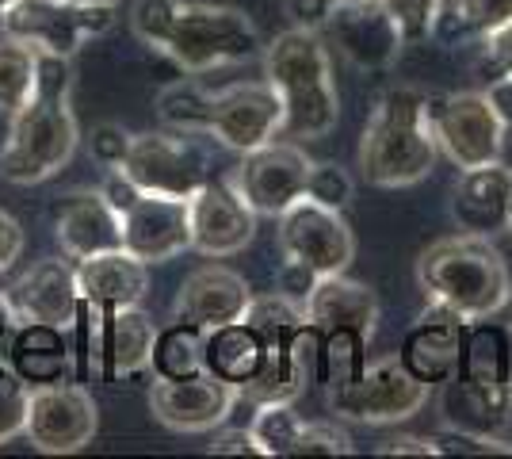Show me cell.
<instances>
[{
    "label": "cell",
    "mask_w": 512,
    "mask_h": 459,
    "mask_svg": "<svg viewBox=\"0 0 512 459\" xmlns=\"http://www.w3.org/2000/svg\"><path fill=\"white\" fill-rule=\"evenodd\" d=\"M130 31L142 46L165 54L184 73H211L241 66L260 54V31L234 4H199V0H134Z\"/></svg>",
    "instance_id": "1"
},
{
    "label": "cell",
    "mask_w": 512,
    "mask_h": 459,
    "mask_svg": "<svg viewBox=\"0 0 512 459\" xmlns=\"http://www.w3.org/2000/svg\"><path fill=\"white\" fill-rule=\"evenodd\" d=\"M73 66L58 54H39L35 92L8 119V138L0 146V176L16 188L43 184L58 176L77 153V115H73Z\"/></svg>",
    "instance_id": "2"
},
{
    "label": "cell",
    "mask_w": 512,
    "mask_h": 459,
    "mask_svg": "<svg viewBox=\"0 0 512 459\" xmlns=\"http://www.w3.org/2000/svg\"><path fill=\"white\" fill-rule=\"evenodd\" d=\"M436 134L428 119V92L413 85L386 88L375 100L360 138V173L375 188L421 184L436 165Z\"/></svg>",
    "instance_id": "3"
},
{
    "label": "cell",
    "mask_w": 512,
    "mask_h": 459,
    "mask_svg": "<svg viewBox=\"0 0 512 459\" xmlns=\"http://www.w3.org/2000/svg\"><path fill=\"white\" fill-rule=\"evenodd\" d=\"M264 81L283 104V134L325 138L341 119L329 46L314 27H291L264 46Z\"/></svg>",
    "instance_id": "4"
},
{
    "label": "cell",
    "mask_w": 512,
    "mask_h": 459,
    "mask_svg": "<svg viewBox=\"0 0 512 459\" xmlns=\"http://www.w3.org/2000/svg\"><path fill=\"white\" fill-rule=\"evenodd\" d=\"M417 284L428 303L448 306L467 322H482L505 306L512 276L493 238L459 230L451 238L432 241L417 257Z\"/></svg>",
    "instance_id": "5"
},
{
    "label": "cell",
    "mask_w": 512,
    "mask_h": 459,
    "mask_svg": "<svg viewBox=\"0 0 512 459\" xmlns=\"http://www.w3.org/2000/svg\"><path fill=\"white\" fill-rule=\"evenodd\" d=\"M512 417V349L509 329L470 322L459 368L444 394V425L470 433H497Z\"/></svg>",
    "instance_id": "6"
},
{
    "label": "cell",
    "mask_w": 512,
    "mask_h": 459,
    "mask_svg": "<svg viewBox=\"0 0 512 459\" xmlns=\"http://www.w3.org/2000/svg\"><path fill=\"white\" fill-rule=\"evenodd\" d=\"M115 27L111 4H73V0H16L0 16V35L35 46L39 54L73 58L88 39Z\"/></svg>",
    "instance_id": "7"
},
{
    "label": "cell",
    "mask_w": 512,
    "mask_h": 459,
    "mask_svg": "<svg viewBox=\"0 0 512 459\" xmlns=\"http://www.w3.org/2000/svg\"><path fill=\"white\" fill-rule=\"evenodd\" d=\"M428 119L436 146L459 169H478L501 161L505 150V123L493 111L486 92H432Z\"/></svg>",
    "instance_id": "8"
},
{
    "label": "cell",
    "mask_w": 512,
    "mask_h": 459,
    "mask_svg": "<svg viewBox=\"0 0 512 459\" xmlns=\"http://www.w3.org/2000/svg\"><path fill=\"white\" fill-rule=\"evenodd\" d=\"M428 394L432 387L421 383L417 375H409L398 356H383V360H367V368L352 383L325 391V402L344 421L394 425L417 414L428 402Z\"/></svg>",
    "instance_id": "9"
},
{
    "label": "cell",
    "mask_w": 512,
    "mask_h": 459,
    "mask_svg": "<svg viewBox=\"0 0 512 459\" xmlns=\"http://www.w3.org/2000/svg\"><path fill=\"white\" fill-rule=\"evenodd\" d=\"M100 429V410L96 398L85 383H69V379H54V383H39L27 387V421L23 433L27 440L46 452V456H73L92 444Z\"/></svg>",
    "instance_id": "10"
},
{
    "label": "cell",
    "mask_w": 512,
    "mask_h": 459,
    "mask_svg": "<svg viewBox=\"0 0 512 459\" xmlns=\"http://www.w3.org/2000/svg\"><path fill=\"white\" fill-rule=\"evenodd\" d=\"M142 192L165 196H192L195 188L214 176L211 157L203 150L199 134L180 131H142L130 134V150L119 165Z\"/></svg>",
    "instance_id": "11"
},
{
    "label": "cell",
    "mask_w": 512,
    "mask_h": 459,
    "mask_svg": "<svg viewBox=\"0 0 512 459\" xmlns=\"http://www.w3.org/2000/svg\"><path fill=\"white\" fill-rule=\"evenodd\" d=\"M276 241L283 261H295L318 276L348 272V264L356 261L352 226L344 222L341 211H333L310 196H299L279 215Z\"/></svg>",
    "instance_id": "12"
},
{
    "label": "cell",
    "mask_w": 512,
    "mask_h": 459,
    "mask_svg": "<svg viewBox=\"0 0 512 459\" xmlns=\"http://www.w3.org/2000/svg\"><path fill=\"white\" fill-rule=\"evenodd\" d=\"M283 134V104L268 81H237L211 88L207 138L234 153H249Z\"/></svg>",
    "instance_id": "13"
},
{
    "label": "cell",
    "mask_w": 512,
    "mask_h": 459,
    "mask_svg": "<svg viewBox=\"0 0 512 459\" xmlns=\"http://www.w3.org/2000/svg\"><path fill=\"white\" fill-rule=\"evenodd\" d=\"M310 153L295 146V142H264L256 150L241 153L230 180L237 184V192L245 196V203L253 207L256 215L279 219L299 196H306V180H310Z\"/></svg>",
    "instance_id": "14"
},
{
    "label": "cell",
    "mask_w": 512,
    "mask_h": 459,
    "mask_svg": "<svg viewBox=\"0 0 512 459\" xmlns=\"http://www.w3.org/2000/svg\"><path fill=\"white\" fill-rule=\"evenodd\" d=\"M188 222H192V249L211 261L241 253L256 234V211L237 192L230 173L207 176L188 196Z\"/></svg>",
    "instance_id": "15"
},
{
    "label": "cell",
    "mask_w": 512,
    "mask_h": 459,
    "mask_svg": "<svg viewBox=\"0 0 512 459\" xmlns=\"http://www.w3.org/2000/svg\"><path fill=\"white\" fill-rule=\"evenodd\" d=\"M321 27L329 31L333 46L363 73H386L402 58V46H406V35L383 8V0L333 4Z\"/></svg>",
    "instance_id": "16"
},
{
    "label": "cell",
    "mask_w": 512,
    "mask_h": 459,
    "mask_svg": "<svg viewBox=\"0 0 512 459\" xmlns=\"http://www.w3.org/2000/svg\"><path fill=\"white\" fill-rule=\"evenodd\" d=\"M237 398L241 391L234 383L203 368L184 379H157L150 391V410L172 433H211L234 414Z\"/></svg>",
    "instance_id": "17"
},
{
    "label": "cell",
    "mask_w": 512,
    "mask_h": 459,
    "mask_svg": "<svg viewBox=\"0 0 512 459\" xmlns=\"http://www.w3.org/2000/svg\"><path fill=\"white\" fill-rule=\"evenodd\" d=\"M123 249L146 264H165L192 249V222H188V199L165 196V192H142L119 215Z\"/></svg>",
    "instance_id": "18"
},
{
    "label": "cell",
    "mask_w": 512,
    "mask_h": 459,
    "mask_svg": "<svg viewBox=\"0 0 512 459\" xmlns=\"http://www.w3.org/2000/svg\"><path fill=\"white\" fill-rule=\"evenodd\" d=\"M8 303L16 310L20 326H58L69 333L81 314L77 268L69 261H54V257L31 264L20 280L8 287Z\"/></svg>",
    "instance_id": "19"
},
{
    "label": "cell",
    "mask_w": 512,
    "mask_h": 459,
    "mask_svg": "<svg viewBox=\"0 0 512 459\" xmlns=\"http://www.w3.org/2000/svg\"><path fill=\"white\" fill-rule=\"evenodd\" d=\"M249 299H253V287L241 272L226 268V264H203L176 291L172 322L207 333V329H218L226 322H237L245 314Z\"/></svg>",
    "instance_id": "20"
},
{
    "label": "cell",
    "mask_w": 512,
    "mask_h": 459,
    "mask_svg": "<svg viewBox=\"0 0 512 459\" xmlns=\"http://www.w3.org/2000/svg\"><path fill=\"white\" fill-rule=\"evenodd\" d=\"M467 318L455 314L448 306L428 303L417 318V326L406 333L398 360L406 364L409 375H417L421 383L436 387V383H448L455 368H459V356H463V337H467Z\"/></svg>",
    "instance_id": "21"
},
{
    "label": "cell",
    "mask_w": 512,
    "mask_h": 459,
    "mask_svg": "<svg viewBox=\"0 0 512 459\" xmlns=\"http://www.w3.org/2000/svg\"><path fill=\"white\" fill-rule=\"evenodd\" d=\"M512 215V169L501 161L463 169L451 192V219L463 234L493 238L501 230H509Z\"/></svg>",
    "instance_id": "22"
},
{
    "label": "cell",
    "mask_w": 512,
    "mask_h": 459,
    "mask_svg": "<svg viewBox=\"0 0 512 459\" xmlns=\"http://www.w3.org/2000/svg\"><path fill=\"white\" fill-rule=\"evenodd\" d=\"M54 238L69 261H81V257L104 253V249H123L119 215L100 196V188H77V192L62 196L58 211H54Z\"/></svg>",
    "instance_id": "23"
},
{
    "label": "cell",
    "mask_w": 512,
    "mask_h": 459,
    "mask_svg": "<svg viewBox=\"0 0 512 459\" xmlns=\"http://www.w3.org/2000/svg\"><path fill=\"white\" fill-rule=\"evenodd\" d=\"M306 310V322H314L321 333H333V329H348V333H360V337H375L379 326V299L375 291L360 280H348L344 272H329L318 276V284L310 287V295L302 299Z\"/></svg>",
    "instance_id": "24"
},
{
    "label": "cell",
    "mask_w": 512,
    "mask_h": 459,
    "mask_svg": "<svg viewBox=\"0 0 512 459\" xmlns=\"http://www.w3.org/2000/svg\"><path fill=\"white\" fill-rule=\"evenodd\" d=\"M150 264L138 261L127 249H104L77 261V287H81V303L96 310H123L138 306L146 299L150 287Z\"/></svg>",
    "instance_id": "25"
},
{
    "label": "cell",
    "mask_w": 512,
    "mask_h": 459,
    "mask_svg": "<svg viewBox=\"0 0 512 459\" xmlns=\"http://www.w3.org/2000/svg\"><path fill=\"white\" fill-rule=\"evenodd\" d=\"M12 375H20L27 387L54 383L73 364V345L58 326H20L12 329Z\"/></svg>",
    "instance_id": "26"
},
{
    "label": "cell",
    "mask_w": 512,
    "mask_h": 459,
    "mask_svg": "<svg viewBox=\"0 0 512 459\" xmlns=\"http://www.w3.org/2000/svg\"><path fill=\"white\" fill-rule=\"evenodd\" d=\"M260 360H264V341L241 318L203 333V368L226 383H234L237 391L256 375Z\"/></svg>",
    "instance_id": "27"
},
{
    "label": "cell",
    "mask_w": 512,
    "mask_h": 459,
    "mask_svg": "<svg viewBox=\"0 0 512 459\" xmlns=\"http://www.w3.org/2000/svg\"><path fill=\"white\" fill-rule=\"evenodd\" d=\"M505 23H512V0H451L432 35L444 43H470L486 39Z\"/></svg>",
    "instance_id": "28"
},
{
    "label": "cell",
    "mask_w": 512,
    "mask_h": 459,
    "mask_svg": "<svg viewBox=\"0 0 512 459\" xmlns=\"http://www.w3.org/2000/svg\"><path fill=\"white\" fill-rule=\"evenodd\" d=\"M35 73L39 50L12 35H0V115H12L27 104V96L35 92Z\"/></svg>",
    "instance_id": "29"
},
{
    "label": "cell",
    "mask_w": 512,
    "mask_h": 459,
    "mask_svg": "<svg viewBox=\"0 0 512 459\" xmlns=\"http://www.w3.org/2000/svg\"><path fill=\"white\" fill-rule=\"evenodd\" d=\"M207 104H211V88H203L195 77H184V81H172L161 88L157 115L169 131L207 138Z\"/></svg>",
    "instance_id": "30"
},
{
    "label": "cell",
    "mask_w": 512,
    "mask_h": 459,
    "mask_svg": "<svg viewBox=\"0 0 512 459\" xmlns=\"http://www.w3.org/2000/svg\"><path fill=\"white\" fill-rule=\"evenodd\" d=\"M150 368L157 379H184V375L203 372V333L192 326H180V322L161 329L153 341Z\"/></svg>",
    "instance_id": "31"
},
{
    "label": "cell",
    "mask_w": 512,
    "mask_h": 459,
    "mask_svg": "<svg viewBox=\"0 0 512 459\" xmlns=\"http://www.w3.org/2000/svg\"><path fill=\"white\" fill-rule=\"evenodd\" d=\"M367 337L348 333V329H333L321 333V360H318V383L325 391L352 383L356 375L367 368Z\"/></svg>",
    "instance_id": "32"
},
{
    "label": "cell",
    "mask_w": 512,
    "mask_h": 459,
    "mask_svg": "<svg viewBox=\"0 0 512 459\" xmlns=\"http://www.w3.org/2000/svg\"><path fill=\"white\" fill-rule=\"evenodd\" d=\"M241 322H249L260 333V341H276V337H287L291 329H299L306 322V310H302L299 299L272 291V295H253Z\"/></svg>",
    "instance_id": "33"
},
{
    "label": "cell",
    "mask_w": 512,
    "mask_h": 459,
    "mask_svg": "<svg viewBox=\"0 0 512 459\" xmlns=\"http://www.w3.org/2000/svg\"><path fill=\"white\" fill-rule=\"evenodd\" d=\"M249 429L260 444V456H291L295 437L302 429V417L295 414V402H264V406H256Z\"/></svg>",
    "instance_id": "34"
},
{
    "label": "cell",
    "mask_w": 512,
    "mask_h": 459,
    "mask_svg": "<svg viewBox=\"0 0 512 459\" xmlns=\"http://www.w3.org/2000/svg\"><path fill=\"white\" fill-rule=\"evenodd\" d=\"M436 456H512V444L497 433H470V429H444L432 433Z\"/></svg>",
    "instance_id": "35"
},
{
    "label": "cell",
    "mask_w": 512,
    "mask_h": 459,
    "mask_svg": "<svg viewBox=\"0 0 512 459\" xmlns=\"http://www.w3.org/2000/svg\"><path fill=\"white\" fill-rule=\"evenodd\" d=\"M383 8L402 27L406 43H421V39H432L444 0H383Z\"/></svg>",
    "instance_id": "36"
},
{
    "label": "cell",
    "mask_w": 512,
    "mask_h": 459,
    "mask_svg": "<svg viewBox=\"0 0 512 459\" xmlns=\"http://www.w3.org/2000/svg\"><path fill=\"white\" fill-rule=\"evenodd\" d=\"M348 452H352V437L337 421H302L291 448V456H348Z\"/></svg>",
    "instance_id": "37"
},
{
    "label": "cell",
    "mask_w": 512,
    "mask_h": 459,
    "mask_svg": "<svg viewBox=\"0 0 512 459\" xmlns=\"http://www.w3.org/2000/svg\"><path fill=\"white\" fill-rule=\"evenodd\" d=\"M306 196L333 207V211H344L348 199H352V176L344 173L341 165H333V161H321V165L314 161L310 180H306Z\"/></svg>",
    "instance_id": "38"
},
{
    "label": "cell",
    "mask_w": 512,
    "mask_h": 459,
    "mask_svg": "<svg viewBox=\"0 0 512 459\" xmlns=\"http://www.w3.org/2000/svg\"><path fill=\"white\" fill-rule=\"evenodd\" d=\"M27 421V383L20 375H0V444L23 433Z\"/></svg>",
    "instance_id": "39"
},
{
    "label": "cell",
    "mask_w": 512,
    "mask_h": 459,
    "mask_svg": "<svg viewBox=\"0 0 512 459\" xmlns=\"http://www.w3.org/2000/svg\"><path fill=\"white\" fill-rule=\"evenodd\" d=\"M478 73L490 85L497 77H512V23L497 27L493 35L482 39V54H478Z\"/></svg>",
    "instance_id": "40"
},
{
    "label": "cell",
    "mask_w": 512,
    "mask_h": 459,
    "mask_svg": "<svg viewBox=\"0 0 512 459\" xmlns=\"http://www.w3.org/2000/svg\"><path fill=\"white\" fill-rule=\"evenodd\" d=\"M92 161L96 165H104V169H115V165H123V157L130 150V134L119 127V123H100L96 131H92Z\"/></svg>",
    "instance_id": "41"
},
{
    "label": "cell",
    "mask_w": 512,
    "mask_h": 459,
    "mask_svg": "<svg viewBox=\"0 0 512 459\" xmlns=\"http://www.w3.org/2000/svg\"><path fill=\"white\" fill-rule=\"evenodd\" d=\"M100 196L111 203V211H115V215H123L130 203L142 196V188H138V184H134V180L115 165V169H107L104 184H100Z\"/></svg>",
    "instance_id": "42"
},
{
    "label": "cell",
    "mask_w": 512,
    "mask_h": 459,
    "mask_svg": "<svg viewBox=\"0 0 512 459\" xmlns=\"http://www.w3.org/2000/svg\"><path fill=\"white\" fill-rule=\"evenodd\" d=\"M314 284H318V272H310V268H302V264H295V261H283V268H279V276H276V291L299 299V303L310 295Z\"/></svg>",
    "instance_id": "43"
},
{
    "label": "cell",
    "mask_w": 512,
    "mask_h": 459,
    "mask_svg": "<svg viewBox=\"0 0 512 459\" xmlns=\"http://www.w3.org/2000/svg\"><path fill=\"white\" fill-rule=\"evenodd\" d=\"M20 253H23V226L0 207V276L20 261Z\"/></svg>",
    "instance_id": "44"
},
{
    "label": "cell",
    "mask_w": 512,
    "mask_h": 459,
    "mask_svg": "<svg viewBox=\"0 0 512 459\" xmlns=\"http://www.w3.org/2000/svg\"><path fill=\"white\" fill-rule=\"evenodd\" d=\"M214 456H260V444H256L253 429H222L211 440Z\"/></svg>",
    "instance_id": "45"
},
{
    "label": "cell",
    "mask_w": 512,
    "mask_h": 459,
    "mask_svg": "<svg viewBox=\"0 0 512 459\" xmlns=\"http://www.w3.org/2000/svg\"><path fill=\"white\" fill-rule=\"evenodd\" d=\"M329 8H333V0H287V16H291V23H295V27H314V31L325 23Z\"/></svg>",
    "instance_id": "46"
},
{
    "label": "cell",
    "mask_w": 512,
    "mask_h": 459,
    "mask_svg": "<svg viewBox=\"0 0 512 459\" xmlns=\"http://www.w3.org/2000/svg\"><path fill=\"white\" fill-rule=\"evenodd\" d=\"M379 456H436L432 437H394L379 448Z\"/></svg>",
    "instance_id": "47"
},
{
    "label": "cell",
    "mask_w": 512,
    "mask_h": 459,
    "mask_svg": "<svg viewBox=\"0 0 512 459\" xmlns=\"http://www.w3.org/2000/svg\"><path fill=\"white\" fill-rule=\"evenodd\" d=\"M486 96H490L493 111L501 115V123L512 127V77H497V81H490V85H486Z\"/></svg>",
    "instance_id": "48"
},
{
    "label": "cell",
    "mask_w": 512,
    "mask_h": 459,
    "mask_svg": "<svg viewBox=\"0 0 512 459\" xmlns=\"http://www.w3.org/2000/svg\"><path fill=\"white\" fill-rule=\"evenodd\" d=\"M0 329H20V322H16V310H12V303H8V287H0Z\"/></svg>",
    "instance_id": "49"
},
{
    "label": "cell",
    "mask_w": 512,
    "mask_h": 459,
    "mask_svg": "<svg viewBox=\"0 0 512 459\" xmlns=\"http://www.w3.org/2000/svg\"><path fill=\"white\" fill-rule=\"evenodd\" d=\"M12 333L0 329V375H12Z\"/></svg>",
    "instance_id": "50"
},
{
    "label": "cell",
    "mask_w": 512,
    "mask_h": 459,
    "mask_svg": "<svg viewBox=\"0 0 512 459\" xmlns=\"http://www.w3.org/2000/svg\"><path fill=\"white\" fill-rule=\"evenodd\" d=\"M73 4H111V8H115L119 0H73Z\"/></svg>",
    "instance_id": "51"
},
{
    "label": "cell",
    "mask_w": 512,
    "mask_h": 459,
    "mask_svg": "<svg viewBox=\"0 0 512 459\" xmlns=\"http://www.w3.org/2000/svg\"><path fill=\"white\" fill-rule=\"evenodd\" d=\"M501 310H509V333H512V291H509V299H505V306Z\"/></svg>",
    "instance_id": "52"
},
{
    "label": "cell",
    "mask_w": 512,
    "mask_h": 459,
    "mask_svg": "<svg viewBox=\"0 0 512 459\" xmlns=\"http://www.w3.org/2000/svg\"><path fill=\"white\" fill-rule=\"evenodd\" d=\"M8 4H16V0H0V16H4V8H8Z\"/></svg>",
    "instance_id": "53"
},
{
    "label": "cell",
    "mask_w": 512,
    "mask_h": 459,
    "mask_svg": "<svg viewBox=\"0 0 512 459\" xmlns=\"http://www.w3.org/2000/svg\"><path fill=\"white\" fill-rule=\"evenodd\" d=\"M333 4H348V0H333Z\"/></svg>",
    "instance_id": "54"
},
{
    "label": "cell",
    "mask_w": 512,
    "mask_h": 459,
    "mask_svg": "<svg viewBox=\"0 0 512 459\" xmlns=\"http://www.w3.org/2000/svg\"><path fill=\"white\" fill-rule=\"evenodd\" d=\"M509 230H512V215H509Z\"/></svg>",
    "instance_id": "55"
}]
</instances>
